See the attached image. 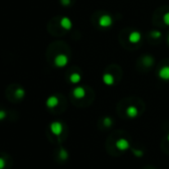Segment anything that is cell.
<instances>
[{
    "label": "cell",
    "mask_w": 169,
    "mask_h": 169,
    "mask_svg": "<svg viewBox=\"0 0 169 169\" xmlns=\"http://www.w3.org/2000/svg\"><path fill=\"white\" fill-rule=\"evenodd\" d=\"M69 64V57L66 54H58L54 59V65L57 68H65Z\"/></svg>",
    "instance_id": "cell-1"
},
{
    "label": "cell",
    "mask_w": 169,
    "mask_h": 169,
    "mask_svg": "<svg viewBox=\"0 0 169 169\" xmlns=\"http://www.w3.org/2000/svg\"><path fill=\"white\" fill-rule=\"evenodd\" d=\"M112 23H114V19L109 14H104L98 18V25L102 28H110Z\"/></svg>",
    "instance_id": "cell-2"
},
{
    "label": "cell",
    "mask_w": 169,
    "mask_h": 169,
    "mask_svg": "<svg viewBox=\"0 0 169 169\" xmlns=\"http://www.w3.org/2000/svg\"><path fill=\"white\" fill-rule=\"evenodd\" d=\"M50 130L54 135L59 136V135H61L63 132L62 123H60V121H53V123L50 124Z\"/></svg>",
    "instance_id": "cell-3"
},
{
    "label": "cell",
    "mask_w": 169,
    "mask_h": 169,
    "mask_svg": "<svg viewBox=\"0 0 169 169\" xmlns=\"http://www.w3.org/2000/svg\"><path fill=\"white\" fill-rule=\"evenodd\" d=\"M115 147L120 150V151H125L130 148V144L128 139L125 138H119L115 141Z\"/></svg>",
    "instance_id": "cell-4"
},
{
    "label": "cell",
    "mask_w": 169,
    "mask_h": 169,
    "mask_svg": "<svg viewBox=\"0 0 169 169\" xmlns=\"http://www.w3.org/2000/svg\"><path fill=\"white\" fill-rule=\"evenodd\" d=\"M141 38H142L141 33L139 31H132L128 35V42L130 44H137L140 42Z\"/></svg>",
    "instance_id": "cell-5"
},
{
    "label": "cell",
    "mask_w": 169,
    "mask_h": 169,
    "mask_svg": "<svg viewBox=\"0 0 169 169\" xmlns=\"http://www.w3.org/2000/svg\"><path fill=\"white\" fill-rule=\"evenodd\" d=\"M87 95V91L84 87H76L73 90V96L78 98V100H81V98H84Z\"/></svg>",
    "instance_id": "cell-6"
},
{
    "label": "cell",
    "mask_w": 169,
    "mask_h": 169,
    "mask_svg": "<svg viewBox=\"0 0 169 169\" xmlns=\"http://www.w3.org/2000/svg\"><path fill=\"white\" fill-rule=\"evenodd\" d=\"M59 105V98L56 96H51L46 100V106L48 109H55Z\"/></svg>",
    "instance_id": "cell-7"
},
{
    "label": "cell",
    "mask_w": 169,
    "mask_h": 169,
    "mask_svg": "<svg viewBox=\"0 0 169 169\" xmlns=\"http://www.w3.org/2000/svg\"><path fill=\"white\" fill-rule=\"evenodd\" d=\"M125 114L129 119H135L138 115V109L135 106H129L126 107Z\"/></svg>",
    "instance_id": "cell-8"
},
{
    "label": "cell",
    "mask_w": 169,
    "mask_h": 169,
    "mask_svg": "<svg viewBox=\"0 0 169 169\" xmlns=\"http://www.w3.org/2000/svg\"><path fill=\"white\" fill-rule=\"evenodd\" d=\"M60 25L64 30H71L73 27V23L69 17H63L62 19L60 20Z\"/></svg>",
    "instance_id": "cell-9"
},
{
    "label": "cell",
    "mask_w": 169,
    "mask_h": 169,
    "mask_svg": "<svg viewBox=\"0 0 169 169\" xmlns=\"http://www.w3.org/2000/svg\"><path fill=\"white\" fill-rule=\"evenodd\" d=\"M158 77L163 81H169V66H163V67L159 70Z\"/></svg>",
    "instance_id": "cell-10"
},
{
    "label": "cell",
    "mask_w": 169,
    "mask_h": 169,
    "mask_svg": "<svg viewBox=\"0 0 169 169\" xmlns=\"http://www.w3.org/2000/svg\"><path fill=\"white\" fill-rule=\"evenodd\" d=\"M102 83L106 86H112L115 84V77L110 73L104 74L102 75Z\"/></svg>",
    "instance_id": "cell-11"
},
{
    "label": "cell",
    "mask_w": 169,
    "mask_h": 169,
    "mask_svg": "<svg viewBox=\"0 0 169 169\" xmlns=\"http://www.w3.org/2000/svg\"><path fill=\"white\" fill-rule=\"evenodd\" d=\"M82 80V76L79 73H73L71 76H70V82L72 84H79Z\"/></svg>",
    "instance_id": "cell-12"
},
{
    "label": "cell",
    "mask_w": 169,
    "mask_h": 169,
    "mask_svg": "<svg viewBox=\"0 0 169 169\" xmlns=\"http://www.w3.org/2000/svg\"><path fill=\"white\" fill-rule=\"evenodd\" d=\"M154 62L153 58L151 57V56H144L143 58V64L146 66V67H149V66H151Z\"/></svg>",
    "instance_id": "cell-13"
},
{
    "label": "cell",
    "mask_w": 169,
    "mask_h": 169,
    "mask_svg": "<svg viewBox=\"0 0 169 169\" xmlns=\"http://www.w3.org/2000/svg\"><path fill=\"white\" fill-rule=\"evenodd\" d=\"M59 156L62 160H67V159L69 158V153L65 148H61L60 152H59Z\"/></svg>",
    "instance_id": "cell-14"
},
{
    "label": "cell",
    "mask_w": 169,
    "mask_h": 169,
    "mask_svg": "<svg viewBox=\"0 0 169 169\" xmlns=\"http://www.w3.org/2000/svg\"><path fill=\"white\" fill-rule=\"evenodd\" d=\"M15 96L18 98H24L25 97V91H24V89H22V88L17 89L16 92H15Z\"/></svg>",
    "instance_id": "cell-15"
},
{
    "label": "cell",
    "mask_w": 169,
    "mask_h": 169,
    "mask_svg": "<svg viewBox=\"0 0 169 169\" xmlns=\"http://www.w3.org/2000/svg\"><path fill=\"white\" fill-rule=\"evenodd\" d=\"M112 123H114V121H112L111 117H110V116H106L104 119V125L106 128H110L112 125Z\"/></svg>",
    "instance_id": "cell-16"
},
{
    "label": "cell",
    "mask_w": 169,
    "mask_h": 169,
    "mask_svg": "<svg viewBox=\"0 0 169 169\" xmlns=\"http://www.w3.org/2000/svg\"><path fill=\"white\" fill-rule=\"evenodd\" d=\"M131 151H132V153L134 154L135 157H138V158L142 157L143 154H144V152L142 151L141 149H134V148H132V149H131Z\"/></svg>",
    "instance_id": "cell-17"
},
{
    "label": "cell",
    "mask_w": 169,
    "mask_h": 169,
    "mask_svg": "<svg viewBox=\"0 0 169 169\" xmlns=\"http://www.w3.org/2000/svg\"><path fill=\"white\" fill-rule=\"evenodd\" d=\"M150 36H151L152 38H154V39H158L162 36V33L160 31H158V30H153V31L150 32Z\"/></svg>",
    "instance_id": "cell-18"
},
{
    "label": "cell",
    "mask_w": 169,
    "mask_h": 169,
    "mask_svg": "<svg viewBox=\"0 0 169 169\" xmlns=\"http://www.w3.org/2000/svg\"><path fill=\"white\" fill-rule=\"evenodd\" d=\"M162 20H163V23H164V24L167 25V26H169V11L164 14L163 17H162Z\"/></svg>",
    "instance_id": "cell-19"
},
{
    "label": "cell",
    "mask_w": 169,
    "mask_h": 169,
    "mask_svg": "<svg viewBox=\"0 0 169 169\" xmlns=\"http://www.w3.org/2000/svg\"><path fill=\"white\" fill-rule=\"evenodd\" d=\"M61 4L63 6H68L71 4V0H61Z\"/></svg>",
    "instance_id": "cell-20"
},
{
    "label": "cell",
    "mask_w": 169,
    "mask_h": 169,
    "mask_svg": "<svg viewBox=\"0 0 169 169\" xmlns=\"http://www.w3.org/2000/svg\"><path fill=\"white\" fill-rule=\"evenodd\" d=\"M6 115H7L6 111H4V110H0V120H3V119L6 117Z\"/></svg>",
    "instance_id": "cell-21"
},
{
    "label": "cell",
    "mask_w": 169,
    "mask_h": 169,
    "mask_svg": "<svg viewBox=\"0 0 169 169\" xmlns=\"http://www.w3.org/2000/svg\"><path fill=\"white\" fill-rule=\"evenodd\" d=\"M4 168H5V160L0 157V169H4Z\"/></svg>",
    "instance_id": "cell-22"
},
{
    "label": "cell",
    "mask_w": 169,
    "mask_h": 169,
    "mask_svg": "<svg viewBox=\"0 0 169 169\" xmlns=\"http://www.w3.org/2000/svg\"><path fill=\"white\" fill-rule=\"evenodd\" d=\"M167 139H168V141H169V133H168V135H167Z\"/></svg>",
    "instance_id": "cell-23"
},
{
    "label": "cell",
    "mask_w": 169,
    "mask_h": 169,
    "mask_svg": "<svg viewBox=\"0 0 169 169\" xmlns=\"http://www.w3.org/2000/svg\"><path fill=\"white\" fill-rule=\"evenodd\" d=\"M167 41H168V44H169V36H168V38H167Z\"/></svg>",
    "instance_id": "cell-24"
},
{
    "label": "cell",
    "mask_w": 169,
    "mask_h": 169,
    "mask_svg": "<svg viewBox=\"0 0 169 169\" xmlns=\"http://www.w3.org/2000/svg\"><path fill=\"white\" fill-rule=\"evenodd\" d=\"M152 169H153V168H152Z\"/></svg>",
    "instance_id": "cell-25"
}]
</instances>
